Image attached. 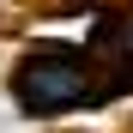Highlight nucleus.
Here are the masks:
<instances>
[{"instance_id":"nucleus-1","label":"nucleus","mask_w":133,"mask_h":133,"mask_svg":"<svg viewBox=\"0 0 133 133\" xmlns=\"http://www.w3.org/2000/svg\"><path fill=\"white\" fill-rule=\"evenodd\" d=\"M85 91H91V61L66 42H36L24 66H12V103L24 115H66L85 103Z\"/></svg>"}]
</instances>
